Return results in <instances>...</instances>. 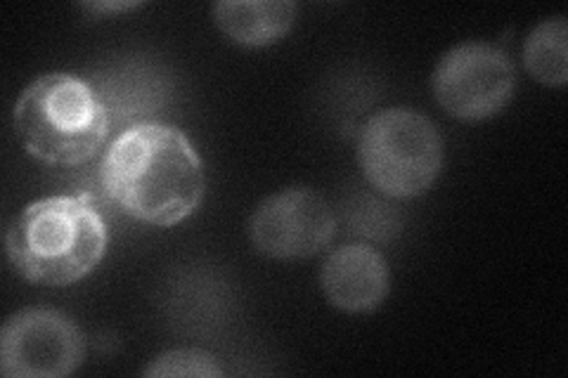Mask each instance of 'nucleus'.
<instances>
[{"instance_id": "nucleus-10", "label": "nucleus", "mask_w": 568, "mask_h": 378, "mask_svg": "<svg viewBox=\"0 0 568 378\" xmlns=\"http://www.w3.org/2000/svg\"><path fill=\"white\" fill-rule=\"evenodd\" d=\"M524 67L542 85L564 88L568 81V24L557 14L542 20L524 43Z\"/></svg>"}, {"instance_id": "nucleus-6", "label": "nucleus", "mask_w": 568, "mask_h": 378, "mask_svg": "<svg viewBox=\"0 0 568 378\" xmlns=\"http://www.w3.org/2000/svg\"><path fill=\"white\" fill-rule=\"evenodd\" d=\"M85 359V336L60 310L27 308L0 331V374L6 378H64Z\"/></svg>"}, {"instance_id": "nucleus-9", "label": "nucleus", "mask_w": 568, "mask_h": 378, "mask_svg": "<svg viewBox=\"0 0 568 378\" xmlns=\"http://www.w3.org/2000/svg\"><path fill=\"white\" fill-rule=\"evenodd\" d=\"M296 20L292 0H221L213 6V22L223 35L242 48H268L287 35Z\"/></svg>"}, {"instance_id": "nucleus-2", "label": "nucleus", "mask_w": 568, "mask_h": 378, "mask_svg": "<svg viewBox=\"0 0 568 378\" xmlns=\"http://www.w3.org/2000/svg\"><path fill=\"white\" fill-rule=\"evenodd\" d=\"M106 251V225L88 196H48L10 223L6 254L12 269L41 286H69L88 277Z\"/></svg>"}, {"instance_id": "nucleus-5", "label": "nucleus", "mask_w": 568, "mask_h": 378, "mask_svg": "<svg viewBox=\"0 0 568 378\" xmlns=\"http://www.w3.org/2000/svg\"><path fill=\"white\" fill-rule=\"evenodd\" d=\"M434 98L459 121H486L500 114L517 90V67L505 50L484 41L450 48L434 69Z\"/></svg>"}, {"instance_id": "nucleus-4", "label": "nucleus", "mask_w": 568, "mask_h": 378, "mask_svg": "<svg viewBox=\"0 0 568 378\" xmlns=\"http://www.w3.org/2000/svg\"><path fill=\"white\" fill-rule=\"evenodd\" d=\"M358 164L377 192L390 200H415L429 192L440 175V131L410 106H390L363 125Z\"/></svg>"}, {"instance_id": "nucleus-11", "label": "nucleus", "mask_w": 568, "mask_h": 378, "mask_svg": "<svg viewBox=\"0 0 568 378\" xmlns=\"http://www.w3.org/2000/svg\"><path fill=\"white\" fill-rule=\"evenodd\" d=\"M142 376L152 378H166V376H197V378H219L223 376V369L219 367L216 357L194 350V348H178L162 353L154 357L152 362L142 369Z\"/></svg>"}, {"instance_id": "nucleus-7", "label": "nucleus", "mask_w": 568, "mask_h": 378, "mask_svg": "<svg viewBox=\"0 0 568 378\" xmlns=\"http://www.w3.org/2000/svg\"><path fill=\"white\" fill-rule=\"evenodd\" d=\"M336 218L329 204L311 187L275 192L256 206L248 239L265 258H311L334 239Z\"/></svg>"}, {"instance_id": "nucleus-8", "label": "nucleus", "mask_w": 568, "mask_h": 378, "mask_svg": "<svg viewBox=\"0 0 568 378\" xmlns=\"http://www.w3.org/2000/svg\"><path fill=\"white\" fill-rule=\"evenodd\" d=\"M320 286L336 310L353 315L377 310L390 286L386 258L369 244H344L325 258L320 269Z\"/></svg>"}, {"instance_id": "nucleus-3", "label": "nucleus", "mask_w": 568, "mask_h": 378, "mask_svg": "<svg viewBox=\"0 0 568 378\" xmlns=\"http://www.w3.org/2000/svg\"><path fill=\"white\" fill-rule=\"evenodd\" d=\"M14 131L29 156L50 166L77 168L102 150L110 112L98 90L74 74H43L14 104Z\"/></svg>"}, {"instance_id": "nucleus-12", "label": "nucleus", "mask_w": 568, "mask_h": 378, "mask_svg": "<svg viewBox=\"0 0 568 378\" xmlns=\"http://www.w3.org/2000/svg\"><path fill=\"white\" fill-rule=\"evenodd\" d=\"M85 10H91L95 14L100 12H123V10H135L140 3H85Z\"/></svg>"}, {"instance_id": "nucleus-1", "label": "nucleus", "mask_w": 568, "mask_h": 378, "mask_svg": "<svg viewBox=\"0 0 568 378\" xmlns=\"http://www.w3.org/2000/svg\"><path fill=\"white\" fill-rule=\"evenodd\" d=\"M100 183L123 213L154 227L190 218L206 190L197 150L183 131L162 123L123 131L102 159Z\"/></svg>"}]
</instances>
